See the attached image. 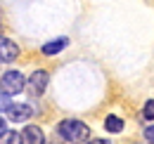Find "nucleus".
<instances>
[{"mask_svg": "<svg viewBox=\"0 0 154 144\" xmlns=\"http://www.w3.org/2000/svg\"><path fill=\"white\" fill-rule=\"evenodd\" d=\"M57 130H59V135H62V140H66V142H71V144L88 142V137H90V128L85 125V123H81V121H74V118L62 121L57 125Z\"/></svg>", "mask_w": 154, "mask_h": 144, "instance_id": "nucleus-1", "label": "nucleus"}, {"mask_svg": "<svg viewBox=\"0 0 154 144\" xmlns=\"http://www.w3.org/2000/svg\"><path fill=\"white\" fill-rule=\"evenodd\" d=\"M0 90L5 94H19L24 90V76L19 71H5L0 78Z\"/></svg>", "mask_w": 154, "mask_h": 144, "instance_id": "nucleus-2", "label": "nucleus"}, {"mask_svg": "<svg viewBox=\"0 0 154 144\" xmlns=\"http://www.w3.org/2000/svg\"><path fill=\"white\" fill-rule=\"evenodd\" d=\"M17 57H19V47H17L10 38H2V36H0V62L10 64V62H14Z\"/></svg>", "mask_w": 154, "mask_h": 144, "instance_id": "nucleus-3", "label": "nucleus"}, {"mask_svg": "<svg viewBox=\"0 0 154 144\" xmlns=\"http://www.w3.org/2000/svg\"><path fill=\"white\" fill-rule=\"evenodd\" d=\"M48 80H50L48 71H33L31 78H29V90L33 92V94H43L45 88H48Z\"/></svg>", "mask_w": 154, "mask_h": 144, "instance_id": "nucleus-4", "label": "nucleus"}, {"mask_svg": "<svg viewBox=\"0 0 154 144\" xmlns=\"http://www.w3.org/2000/svg\"><path fill=\"white\" fill-rule=\"evenodd\" d=\"M31 106L29 104H12L10 111H7V118L12 121V123H24L26 118H31Z\"/></svg>", "mask_w": 154, "mask_h": 144, "instance_id": "nucleus-5", "label": "nucleus"}, {"mask_svg": "<svg viewBox=\"0 0 154 144\" xmlns=\"http://www.w3.org/2000/svg\"><path fill=\"white\" fill-rule=\"evenodd\" d=\"M21 140H24V144H45V135L38 125H26L21 132Z\"/></svg>", "mask_w": 154, "mask_h": 144, "instance_id": "nucleus-6", "label": "nucleus"}, {"mask_svg": "<svg viewBox=\"0 0 154 144\" xmlns=\"http://www.w3.org/2000/svg\"><path fill=\"white\" fill-rule=\"evenodd\" d=\"M66 45H69V40H66V38L50 40V43H45V45H43V54H48V57H50V54H57V52H62Z\"/></svg>", "mask_w": 154, "mask_h": 144, "instance_id": "nucleus-7", "label": "nucleus"}, {"mask_svg": "<svg viewBox=\"0 0 154 144\" xmlns=\"http://www.w3.org/2000/svg\"><path fill=\"white\" fill-rule=\"evenodd\" d=\"M104 128H107V132H121V130H123V121H121L119 116H107Z\"/></svg>", "mask_w": 154, "mask_h": 144, "instance_id": "nucleus-8", "label": "nucleus"}, {"mask_svg": "<svg viewBox=\"0 0 154 144\" xmlns=\"http://www.w3.org/2000/svg\"><path fill=\"white\" fill-rule=\"evenodd\" d=\"M0 144H24V140H21V132L7 130V132L0 137Z\"/></svg>", "mask_w": 154, "mask_h": 144, "instance_id": "nucleus-9", "label": "nucleus"}, {"mask_svg": "<svg viewBox=\"0 0 154 144\" xmlns=\"http://www.w3.org/2000/svg\"><path fill=\"white\" fill-rule=\"evenodd\" d=\"M142 116H145L147 121H154V99H149V102L145 104V109H142Z\"/></svg>", "mask_w": 154, "mask_h": 144, "instance_id": "nucleus-10", "label": "nucleus"}, {"mask_svg": "<svg viewBox=\"0 0 154 144\" xmlns=\"http://www.w3.org/2000/svg\"><path fill=\"white\" fill-rule=\"evenodd\" d=\"M10 106H12V102H10V94H5V92L0 90V111H10Z\"/></svg>", "mask_w": 154, "mask_h": 144, "instance_id": "nucleus-11", "label": "nucleus"}, {"mask_svg": "<svg viewBox=\"0 0 154 144\" xmlns=\"http://www.w3.org/2000/svg\"><path fill=\"white\" fill-rule=\"evenodd\" d=\"M145 137H147L149 142H154V125H149L147 130H145Z\"/></svg>", "mask_w": 154, "mask_h": 144, "instance_id": "nucleus-12", "label": "nucleus"}, {"mask_svg": "<svg viewBox=\"0 0 154 144\" xmlns=\"http://www.w3.org/2000/svg\"><path fill=\"white\" fill-rule=\"evenodd\" d=\"M88 144H109V140H90Z\"/></svg>", "mask_w": 154, "mask_h": 144, "instance_id": "nucleus-13", "label": "nucleus"}, {"mask_svg": "<svg viewBox=\"0 0 154 144\" xmlns=\"http://www.w3.org/2000/svg\"><path fill=\"white\" fill-rule=\"evenodd\" d=\"M5 132H7V130H5V121H2V118H0V137H2V135H5Z\"/></svg>", "mask_w": 154, "mask_h": 144, "instance_id": "nucleus-14", "label": "nucleus"}, {"mask_svg": "<svg viewBox=\"0 0 154 144\" xmlns=\"http://www.w3.org/2000/svg\"><path fill=\"white\" fill-rule=\"evenodd\" d=\"M149 144H154V142H149Z\"/></svg>", "mask_w": 154, "mask_h": 144, "instance_id": "nucleus-15", "label": "nucleus"}]
</instances>
